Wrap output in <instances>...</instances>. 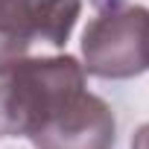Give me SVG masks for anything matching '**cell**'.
I'll use <instances>...</instances> for the list:
<instances>
[{
    "label": "cell",
    "instance_id": "4",
    "mask_svg": "<svg viewBox=\"0 0 149 149\" xmlns=\"http://www.w3.org/2000/svg\"><path fill=\"white\" fill-rule=\"evenodd\" d=\"M29 143L35 149H114L117 120L102 97L85 91V97L58 123L38 132Z\"/></svg>",
    "mask_w": 149,
    "mask_h": 149
},
{
    "label": "cell",
    "instance_id": "3",
    "mask_svg": "<svg viewBox=\"0 0 149 149\" xmlns=\"http://www.w3.org/2000/svg\"><path fill=\"white\" fill-rule=\"evenodd\" d=\"M82 15V0H0V67L35 47L61 50Z\"/></svg>",
    "mask_w": 149,
    "mask_h": 149
},
{
    "label": "cell",
    "instance_id": "1",
    "mask_svg": "<svg viewBox=\"0 0 149 149\" xmlns=\"http://www.w3.org/2000/svg\"><path fill=\"white\" fill-rule=\"evenodd\" d=\"M85 67L76 56H24L0 67V134L32 140L85 97Z\"/></svg>",
    "mask_w": 149,
    "mask_h": 149
},
{
    "label": "cell",
    "instance_id": "5",
    "mask_svg": "<svg viewBox=\"0 0 149 149\" xmlns=\"http://www.w3.org/2000/svg\"><path fill=\"white\" fill-rule=\"evenodd\" d=\"M132 149H149V123L137 126L132 134Z\"/></svg>",
    "mask_w": 149,
    "mask_h": 149
},
{
    "label": "cell",
    "instance_id": "2",
    "mask_svg": "<svg viewBox=\"0 0 149 149\" xmlns=\"http://www.w3.org/2000/svg\"><path fill=\"white\" fill-rule=\"evenodd\" d=\"M82 67L97 79H134L149 70V9L132 0H91Z\"/></svg>",
    "mask_w": 149,
    "mask_h": 149
}]
</instances>
